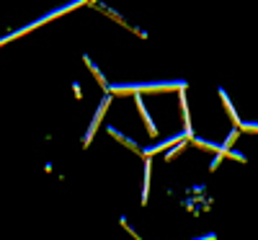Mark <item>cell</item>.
<instances>
[{
  "label": "cell",
  "instance_id": "obj_1",
  "mask_svg": "<svg viewBox=\"0 0 258 240\" xmlns=\"http://www.w3.org/2000/svg\"><path fill=\"white\" fill-rule=\"evenodd\" d=\"M186 88V80H170V83H137V85H114L111 93H158V91H181Z\"/></svg>",
  "mask_w": 258,
  "mask_h": 240
},
{
  "label": "cell",
  "instance_id": "obj_2",
  "mask_svg": "<svg viewBox=\"0 0 258 240\" xmlns=\"http://www.w3.org/2000/svg\"><path fill=\"white\" fill-rule=\"evenodd\" d=\"M109 103H111V98H103V103L98 106V111H96V116H93V122H91V129H88V135H85V142H83V145H88V142L93 140V135H96V129H98V124H101V119H103V114H106V108H109Z\"/></svg>",
  "mask_w": 258,
  "mask_h": 240
},
{
  "label": "cell",
  "instance_id": "obj_3",
  "mask_svg": "<svg viewBox=\"0 0 258 240\" xmlns=\"http://www.w3.org/2000/svg\"><path fill=\"white\" fill-rule=\"evenodd\" d=\"M181 140H188L186 135H178V137H170V140H165V142H158V145H153V147H147V150H142V155L145 158H153L155 152H163V150H168V147H173V145H178Z\"/></svg>",
  "mask_w": 258,
  "mask_h": 240
},
{
  "label": "cell",
  "instance_id": "obj_4",
  "mask_svg": "<svg viewBox=\"0 0 258 240\" xmlns=\"http://www.w3.org/2000/svg\"><path fill=\"white\" fill-rule=\"evenodd\" d=\"M137 108H140V114H142V119H145V124H147V132L150 135H158V129H155V124L150 122V114H147V108H145V103H142V98H140V93H137Z\"/></svg>",
  "mask_w": 258,
  "mask_h": 240
},
{
  "label": "cell",
  "instance_id": "obj_5",
  "mask_svg": "<svg viewBox=\"0 0 258 240\" xmlns=\"http://www.w3.org/2000/svg\"><path fill=\"white\" fill-rule=\"evenodd\" d=\"M147 194H150V158H145V189H142V204L147 202Z\"/></svg>",
  "mask_w": 258,
  "mask_h": 240
},
{
  "label": "cell",
  "instance_id": "obj_6",
  "mask_svg": "<svg viewBox=\"0 0 258 240\" xmlns=\"http://www.w3.org/2000/svg\"><path fill=\"white\" fill-rule=\"evenodd\" d=\"M83 62H85V65H88V70H91V73H93V75H96V80H98V83H101V85H103V88H106V85H109V83H106V78H103V75H101V70H98V68H96V65H93V62H91V59H88V57H83Z\"/></svg>",
  "mask_w": 258,
  "mask_h": 240
},
{
  "label": "cell",
  "instance_id": "obj_7",
  "mask_svg": "<svg viewBox=\"0 0 258 240\" xmlns=\"http://www.w3.org/2000/svg\"><path fill=\"white\" fill-rule=\"evenodd\" d=\"M240 129H245V132H258V124H253V122H243Z\"/></svg>",
  "mask_w": 258,
  "mask_h": 240
},
{
  "label": "cell",
  "instance_id": "obj_8",
  "mask_svg": "<svg viewBox=\"0 0 258 240\" xmlns=\"http://www.w3.org/2000/svg\"><path fill=\"white\" fill-rule=\"evenodd\" d=\"M197 240H214V235H204V237H197Z\"/></svg>",
  "mask_w": 258,
  "mask_h": 240
}]
</instances>
